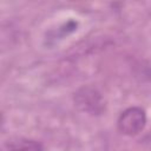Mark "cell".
<instances>
[{"label":"cell","mask_w":151,"mask_h":151,"mask_svg":"<svg viewBox=\"0 0 151 151\" xmlns=\"http://www.w3.org/2000/svg\"><path fill=\"white\" fill-rule=\"evenodd\" d=\"M146 125V113L139 106H132L124 110L117 120L118 131L124 136H136L140 133Z\"/></svg>","instance_id":"cell-1"},{"label":"cell","mask_w":151,"mask_h":151,"mask_svg":"<svg viewBox=\"0 0 151 151\" xmlns=\"http://www.w3.org/2000/svg\"><path fill=\"white\" fill-rule=\"evenodd\" d=\"M76 105L84 112L97 116L105 111V101L101 94L92 87H81L74 93Z\"/></svg>","instance_id":"cell-2"},{"label":"cell","mask_w":151,"mask_h":151,"mask_svg":"<svg viewBox=\"0 0 151 151\" xmlns=\"http://www.w3.org/2000/svg\"><path fill=\"white\" fill-rule=\"evenodd\" d=\"M5 149H11V150H42V145L35 140L31 139H25V138H19L14 140H8L5 144Z\"/></svg>","instance_id":"cell-3"}]
</instances>
